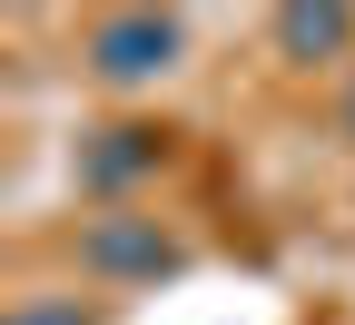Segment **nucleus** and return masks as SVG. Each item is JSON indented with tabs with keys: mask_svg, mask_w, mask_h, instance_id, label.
Listing matches in <instances>:
<instances>
[{
	"mask_svg": "<svg viewBox=\"0 0 355 325\" xmlns=\"http://www.w3.org/2000/svg\"><path fill=\"white\" fill-rule=\"evenodd\" d=\"M178 30L168 10H109L99 30H89V69H99L109 89H139V79H158V69H178Z\"/></svg>",
	"mask_w": 355,
	"mask_h": 325,
	"instance_id": "nucleus-1",
	"label": "nucleus"
},
{
	"mask_svg": "<svg viewBox=\"0 0 355 325\" xmlns=\"http://www.w3.org/2000/svg\"><path fill=\"white\" fill-rule=\"evenodd\" d=\"M79 256L99 276H178V247L158 237V217H99L79 237Z\"/></svg>",
	"mask_w": 355,
	"mask_h": 325,
	"instance_id": "nucleus-2",
	"label": "nucleus"
},
{
	"mask_svg": "<svg viewBox=\"0 0 355 325\" xmlns=\"http://www.w3.org/2000/svg\"><path fill=\"white\" fill-rule=\"evenodd\" d=\"M345 39H355L345 0H286V10H277V50L286 60H345Z\"/></svg>",
	"mask_w": 355,
	"mask_h": 325,
	"instance_id": "nucleus-4",
	"label": "nucleus"
},
{
	"mask_svg": "<svg viewBox=\"0 0 355 325\" xmlns=\"http://www.w3.org/2000/svg\"><path fill=\"white\" fill-rule=\"evenodd\" d=\"M158 158H168L158 128H99V138L79 148V188H128V177H148Z\"/></svg>",
	"mask_w": 355,
	"mask_h": 325,
	"instance_id": "nucleus-3",
	"label": "nucleus"
},
{
	"mask_svg": "<svg viewBox=\"0 0 355 325\" xmlns=\"http://www.w3.org/2000/svg\"><path fill=\"white\" fill-rule=\"evenodd\" d=\"M10 325H99V315H89L79 296H40V306H20Z\"/></svg>",
	"mask_w": 355,
	"mask_h": 325,
	"instance_id": "nucleus-5",
	"label": "nucleus"
}]
</instances>
